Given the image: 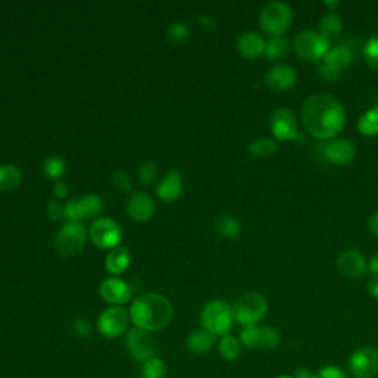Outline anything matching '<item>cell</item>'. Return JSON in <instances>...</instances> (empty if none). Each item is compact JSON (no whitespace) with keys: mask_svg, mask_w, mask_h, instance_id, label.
I'll return each instance as SVG.
<instances>
[{"mask_svg":"<svg viewBox=\"0 0 378 378\" xmlns=\"http://www.w3.org/2000/svg\"><path fill=\"white\" fill-rule=\"evenodd\" d=\"M139 378H142V377H139Z\"/></svg>","mask_w":378,"mask_h":378,"instance_id":"obj_51","label":"cell"},{"mask_svg":"<svg viewBox=\"0 0 378 378\" xmlns=\"http://www.w3.org/2000/svg\"><path fill=\"white\" fill-rule=\"evenodd\" d=\"M325 6L331 9V12H334V9L339 6V2H325Z\"/></svg>","mask_w":378,"mask_h":378,"instance_id":"obj_49","label":"cell"},{"mask_svg":"<svg viewBox=\"0 0 378 378\" xmlns=\"http://www.w3.org/2000/svg\"><path fill=\"white\" fill-rule=\"evenodd\" d=\"M297 80L296 70L290 66H275L274 68H270L265 77L266 86L270 88L272 91L282 92L288 91L290 88L294 86V83Z\"/></svg>","mask_w":378,"mask_h":378,"instance_id":"obj_16","label":"cell"},{"mask_svg":"<svg viewBox=\"0 0 378 378\" xmlns=\"http://www.w3.org/2000/svg\"><path fill=\"white\" fill-rule=\"evenodd\" d=\"M318 74L324 78V80H328V81H339L343 76V71L340 70H335V68H331L328 66H322L320 70H318Z\"/></svg>","mask_w":378,"mask_h":378,"instance_id":"obj_42","label":"cell"},{"mask_svg":"<svg viewBox=\"0 0 378 378\" xmlns=\"http://www.w3.org/2000/svg\"><path fill=\"white\" fill-rule=\"evenodd\" d=\"M242 350V344L240 342V339L234 337V335L226 334L223 337H220L219 340V353L222 358L228 362H233L235 359L240 358Z\"/></svg>","mask_w":378,"mask_h":378,"instance_id":"obj_25","label":"cell"},{"mask_svg":"<svg viewBox=\"0 0 378 378\" xmlns=\"http://www.w3.org/2000/svg\"><path fill=\"white\" fill-rule=\"evenodd\" d=\"M189 36H191V30H189V27L185 23H175L167 29V40L175 46L185 44Z\"/></svg>","mask_w":378,"mask_h":378,"instance_id":"obj_34","label":"cell"},{"mask_svg":"<svg viewBox=\"0 0 378 378\" xmlns=\"http://www.w3.org/2000/svg\"><path fill=\"white\" fill-rule=\"evenodd\" d=\"M317 378H347V374L340 367L327 365L317 372Z\"/></svg>","mask_w":378,"mask_h":378,"instance_id":"obj_40","label":"cell"},{"mask_svg":"<svg viewBox=\"0 0 378 378\" xmlns=\"http://www.w3.org/2000/svg\"><path fill=\"white\" fill-rule=\"evenodd\" d=\"M358 129L364 136H375L378 135V107L368 110L361 116Z\"/></svg>","mask_w":378,"mask_h":378,"instance_id":"obj_30","label":"cell"},{"mask_svg":"<svg viewBox=\"0 0 378 378\" xmlns=\"http://www.w3.org/2000/svg\"><path fill=\"white\" fill-rule=\"evenodd\" d=\"M369 270L372 272V275H378V255L372 256L369 262Z\"/></svg>","mask_w":378,"mask_h":378,"instance_id":"obj_48","label":"cell"},{"mask_svg":"<svg viewBox=\"0 0 378 378\" xmlns=\"http://www.w3.org/2000/svg\"><path fill=\"white\" fill-rule=\"evenodd\" d=\"M88 240L86 228L77 222H67L58 230L55 248L62 257H73L78 255Z\"/></svg>","mask_w":378,"mask_h":378,"instance_id":"obj_6","label":"cell"},{"mask_svg":"<svg viewBox=\"0 0 378 378\" xmlns=\"http://www.w3.org/2000/svg\"><path fill=\"white\" fill-rule=\"evenodd\" d=\"M320 27H321V34L325 36L328 40L332 36H339L343 30V21L342 18L334 14V12H328L327 15H324L320 21Z\"/></svg>","mask_w":378,"mask_h":378,"instance_id":"obj_28","label":"cell"},{"mask_svg":"<svg viewBox=\"0 0 378 378\" xmlns=\"http://www.w3.org/2000/svg\"><path fill=\"white\" fill-rule=\"evenodd\" d=\"M292 23V11L284 2H270L260 12V27L272 37H281Z\"/></svg>","mask_w":378,"mask_h":378,"instance_id":"obj_5","label":"cell"},{"mask_svg":"<svg viewBox=\"0 0 378 378\" xmlns=\"http://www.w3.org/2000/svg\"><path fill=\"white\" fill-rule=\"evenodd\" d=\"M216 344V335L210 331L200 328L193 331L186 339V349L194 354H205L212 352Z\"/></svg>","mask_w":378,"mask_h":378,"instance_id":"obj_21","label":"cell"},{"mask_svg":"<svg viewBox=\"0 0 378 378\" xmlns=\"http://www.w3.org/2000/svg\"><path fill=\"white\" fill-rule=\"evenodd\" d=\"M53 193L58 198H66L68 195V186L64 182H58L53 188Z\"/></svg>","mask_w":378,"mask_h":378,"instance_id":"obj_43","label":"cell"},{"mask_svg":"<svg viewBox=\"0 0 378 378\" xmlns=\"http://www.w3.org/2000/svg\"><path fill=\"white\" fill-rule=\"evenodd\" d=\"M277 378H294L292 375H287V374H284V375H280V377H277Z\"/></svg>","mask_w":378,"mask_h":378,"instance_id":"obj_50","label":"cell"},{"mask_svg":"<svg viewBox=\"0 0 378 378\" xmlns=\"http://www.w3.org/2000/svg\"><path fill=\"white\" fill-rule=\"evenodd\" d=\"M131 315L121 306L105 309L98 318V330L107 339H117L128 331Z\"/></svg>","mask_w":378,"mask_h":378,"instance_id":"obj_9","label":"cell"},{"mask_svg":"<svg viewBox=\"0 0 378 378\" xmlns=\"http://www.w3.org/2000/svg\"><path fill=\"white\" fill-rule=\"evenodd\" d=\"M364 58L371 68L378 70V37H371L367 41L364 48Z\"/></svg>","mask_w":378,"mask_h":378,"instance_id":"obj_36","label":"cell"},{"mask_svg":"<svg viewBox=\"0 0 378 378\" xmlns=\"http://www.w3.org/2000/svg\"><path fill=\"white\" fill-rule=\"evenodd\" d=\"M128 213L136 222L150 220L155 213L154 200L145 193H136L128 203Z\"/></svg>","mask_w":378,"mask_h":378,"instance_id":"obj_18","label":"cell"},{"mask_svg":"<svg viewBox=\"0 0 378 378\" xmlns=\"http://www.w3.org/2000/svg\"><path fill=\"white\" fill-rule=\"evenodd\" d=\"M368 291L374 299H378V275H372L368 281Z\"/></svg>","mask_w":378,"mask_h":378,"instance_id":"obj_44","label":"cell"},{"mask_svg":"<svg viewBox=\"0 0 378 378\" xmlns=\"http://www.w3.org/2000/svg\"><path fill=\"white\" fill-rule=\"evenodd\" d=\"M126 346L136 362L145 364L155 356L157 343L150 331L135 327L126 335Z\"/></svg>","mask_w":378,"mask_h":378,"instance_id":"obj_10","label":"cell"},{"mask_svg":"<svg viewBox=\"0 0 378 378\" xmlns=\"http://www.w3.org/2000/svg\"><path fill=\"white\" fill-rule=\"evenodd\" d=\"M234 320L242 327L257 325L267 312V302L260 292H245L240 296L234 306Z\"/></svg>","mask_w":378,"mask_h":378,"instance_id":"obj_4","label":"cell"},{"mask_svg":"<svg viewBox=\"0 0 378 378\" xmlns=\"http://www.w3.org/2000/svg\"><path fill=\"white\" fill-rule=\"evenodd\" d=\"M240 342L245 347L259 349V343H260V327L259 325L244 327L241 330V332H240Z\"/></svg>","mask_w":378,"mask_h":378,"instance_id":"obj_35","label":"cell"},{"mask_svg":"<svg viewBox=\"0 0 378 378\" xmlns=\"http://www.w3.org/2000/svg\"><path fill=\"white\" fill-rule=\"evenodd\" d=\"M290 52V44L285 37H272L266 41L265 55L267 59H278Z\"/></svg>","mask_w":378,"mask_h":378,"instance_id":"obj_29","label":"cell"},{"mask_svg":"<svg viewBox=\"0 0 378 378\" xmlns=\"http://www.w3.org/2000/svg\"><path fill=\"white\" fill-rule=\"evenodd\" d=\"M113 183L118 188V189H121V191H126V193H128V191H131V189H132V179H131V176L128 175V173H124V172H116L114 175H113Z\"/></svg>","mask_w":378,"mask_h":378,"instance_id":"obj_41","label":"cell"},{"mask_svg":"<svg viewBox=\"0 0 378 378\" xmlns=\"http://www.w3.org/2000/svg\"><path fill=\"white\" fill-rule=\"evenodd\" d=\"M216 230L222 238L233 240L237 238L241 233V223L237 218L230 215H223L216 220Z\"/></svg>","mask_w":378,"mask_h":378,"instance_id":"obj_26","label":"cell"},{"mask_svg":"<svg viewBox=\"0 0 378 378\" xmlns=\"http://www.w3.org/2000/svg\"><path fill=\"white\" fill-rule=\"evenodd\" d=\"M165 374H167V367L164 361L157 358V356L142 364V375H141L142 378H164Z\"/></svg>","mask_w":378,"mask_h":378,"instance_id":"obj_32","label":"cell"},{"mask_svg":"<svg viewBox=\"0 0 378 378\" xmlns=\"http://www.w3.org/2000/svg\"><path fill=\"white\" fill-rule=\"evenodd\" d=\"M302 120L313 138L330 141L344 128L346 113L337 98L330 93H313L303 102Z\"/></svg>","mask_w":378,"mask_h":378,"instance_id":"obj_1","label":"cell"},{"mask_svg":"<svg viewBox=\"0 0 378 378\" xmlns=\"http://www.w3.org/2000/svg\"><path fill=\"white\" fill-rule=\"evenodd\" d=\"M234 321V309L225 300L208 302L201 310L203 328L215 334L216 337L229 334Z\"/></svg>","mask_w":378,"mask_h":378,"instance_id":"obj_3","label":"cell"},{"mask_svg":"<svg viewBox=\"0 0 378 378\" xmlns=\"http://www.w3.org/2000/svg\"><path fill=\"white\" fill-rule=\"evenodd\" d=\"M281 343V334L274 327H260V343L259 349L272 350Z\"/></svg>","mask_w":378,"mask_h":378,"instance_id":"obj_33","label":"cell"},{"mask_svg":"<svg viewBox=\"0 0 378 378\" xmlns=\"http://www.w3.org/2000/svg\"><path fill=\"white\" fill-rule=\"evenodd\" d=\"M270 129L278 141H294L299 138L297 120L288 108H278L270 116Z\"/></svg>","mask_w":378,"mask_h":378,"instance_id":"obj_13","label":"cell"},{"mask_svg":"<svg viewBox=\"0 0 378 378\" xmlns=\"http://www.w3.org/2000/svg\"><path fill=\"white\" fill-rule=\"evenodd\" d=\"M67 219L80 223L85 219H93L102 212V201L98 195H83L73 198L66 204Z\"/></svg>","mask_w":378,"mask_h":378,"instance_id":"obj_12","label":"cell"},{"mask_svg":"<svg viewBox=\"0 0 378 378\" xmlns=\"http://www.w3.org/2000/svg\"><path fill=\"white\" fill-rule=\"evenodd\" d=\"M324 158L335 165H347L356 157V146L346 138L330 139L322 146Z\"/></svg>","mask_w":378,"mask_h":378,"instance_id":"obj_14","label":"cell"},{"mask_svg":"<svg viewBox=\"0 0 378 378\" xmlns=\"http://www.w3.org/2000/svg\"><path fill=\"white\" fill-rule=\"evenodd\" d=\"M349 369L356 378H375L378 375V349L374 346L356 349L349 359Z\"/></svg>","mask_w":378,"mask_h":378,"instance_id":"obj_11","label":"cell"},{"mask_svg":"<svg viewBox=\"0 0 378 378\" xmlns=\"http://www.w3.org/2000/svg\"><path fill=\"white\" fill-rule=\"evenodd\" d=\"M198 23L201 27L204 29H215L216 27V23H215V19L213 18H210V16H205V15H201L198 18Z\"/></svg>","mask_w":378,"mask_h":378,"instance_id":"obj_46","label":"cell"},{"mask_svg":"<svg viewBox=\"0 0 378 378\" xmlns=\"http://www.w3.org/2000/svg\"><path fill=\"white\" fill-rule=\"evenodd\" d=\"M131 251L129 248L126 247H116L113 248L108 256L107 260H105V266H107V270L113 275H120L124 274L128 267L131 266Z\"/></svg>","mask_w":378,"mask_h":378,"instance_id":"obj_22","label":"cell"},{"mask_svg":"<svg viewBox=\"0 0 378 378\" xmlns=\"http://www.w3.org/2000/svg\"><path fill=\"white\" fill-rule=\"evenodd\" d=\"M73 331L78 335V337L86 339V337H89V335L92 334L93 327H92V324H91L89 320H86V318H77L73 322Z\"/></svg>","mask_w":378,"mask_h":378,"instance_id":"obj_39","label":"cell"},{"mask_svg":"<svg viewBox=\"0 0 378 378\" xmlns=\"http://www.w3.org/2000/svg\"><path fill=\"white\" fill-rule=\"evenodd\" d=\"M277 150H278L277 141L270 139V138H265V136L255 139L248 146L250 154L255 157H269L272 154H275Z\"/></svg>","mask_w":378,"mask_h":378,"instance_id":"obj_27","label":"cell"},{"mask_svg":"<svg viewBox=\"0 0 378 378\" xmlns=\"http://www.w3.org/2000/svg\"><path fill=\"white\" fill-rule=\"evenodd\" d=\"M89 237L92 242L102 250H113L118 247L121 237H123V229L111 218H101L96 219L91 228H89Z\"/></svg>","mask_w":378,"mask_h":378,"instance_id":"obj_8","label":"cell"},{"mask_svg":"<svg viewBox=\"0 0 378 378\" xmlns=\"http://www.w3.org/2000/svg\"><path fill=\"white\" fill-rule=\"evenodd\" d=\"M337 267L347 278H361L367 272V260L358 251H344L337 259Z\"/></svg>","mask_w":378,"mask_h":378,"instance_id":"obj_17","label":"cell"},{"mask_svg":"<svg viewBox=\"0 0 378 378\" xmlns=\"http://www.w3.org/2000/svg\"><path fill=\"white\" fill-rule=\"evenodd\" d=\"M294 378H317V372H313L309 368H299L294 372Z\"/></svg>","mask_w":378,"mask_h":378,"instance_id":"obj_45","label":"cell"},{"mask_svg":"<svg viewBox=\"0 0 378 378\" xmlns=\"http://www.w3.org/2000/svg\"><path fill=\"white\" fill-rule=\"evenodd\" d=\"M99 294L107 303L113 306H121L132 299L133 290L128 282L120 278H110L101 284Z\"/></svg>","mask_w":378,"mask_h":378,"instance_id":"obj_15","label":"cell"},{"mask_svg":"<svg viewBox=\"0 0 378 378\" xmlns=\"http://www.w3.org/2000/svg\"><path fill=\"white\" fill-rule=\"evenodd\" d=\"M182 191H183V182L178 170H172L167 173L157 186V195L165 203H172L178 200L182 195Z\"/></svg>","mask_w":378,"mask_h":378,"instance_id":"obj_19","label":"cell"},{"mask_svg":"<svg viewBox=\"0 0 378 378\" xmlns=\"http://www.w3.org/2000/svg\"><path fill=\"white\" fill-rule=\"evenodd\" d=\"M350 61H352V52L347 46H335L330 49L324 56L325 66L340 71H343L350 64Z\"/></svg>","mask_w":378,"mask_h":378,"instance_id":"obj_24","label":"cell"},{"mask_svg":"<svg viewBox=\"0 0 378 378\" xmlns=\"http://www.w3.org/2000/svg\"><path fill=\"white\" fill-rule=\"evenodd\" d=\"M44 172L48 179L58 180L66 173V163L58 155H49L44 163Z\"/></svg>","mask_w":378,"mask_h":378,"instance_id":"obj_31","label":"cell"},{"mask_svg":"<svg viewBox=\"0 0 378 378\" xmlns=\"http://www.w3.org/2000/svg\"><path fill=\"white\" fill-rule=\"evenodd\" d=\"M369 229H371V233L374 234V235H377L378 237V212H375V213H372V216L369 218Z\"/></svg>","mask_w":378,"mask_h":378,"instance_id":"obj_47","label":"cell"},{"mask_svg":"<svg viewBox=\"0 0 378 378\" xmlns=\"http://www.w3.org/2000/svg\"><path fill=\"white\" fill-rule=\"evenodd\" d=\"M23 180V173L14 164L0 165V191L12 193Z\"/></svg>","mask_w":378,"mask_h":378,"instance_id":"obj_23","label":"cell"},{"mask_svg":"<svg viewBox=\"0 0 378 378\" xmlns=\"http://www.w3.org/2000/svg\"><path fill=\"white\" fill-rule=\"evenodd\" d=\"M157 172H158V169H157L155 163H153V161L143 163V164L141 165L139 172H138L141 183H143V185H148V183H151V182L155 179V176H157Z\"/></svg>","mask_w":378,"mask_h":378,"instance_id":"obj_37","label":"cell"},{"mask_svg":"<svg viewBox=\"0 0 378 378\" xmlns=\"http://www.w3.org/2000/svg\"><path fill=\"white\" fill-rule=\"evenodd\" d=\"M48 215L51 218V220L55 222H61L67 219V210H66V204H62L58 200H52L48 204Z\"/></svg>","mask_w":378,"mask_h":378,"instance_id":"obj_38","label":"cell"},{"mask_svg":"<svg viewBox=\"0 0 378 378\" xmlns=\"http://www.w3.org/2000/svg\"><path fill=\"white\" fill-rule=\"evenodd\" d=\"M294 51L305 61H320L330 51V40L318 31L305 30L294 39Z\"/></svg>","mask_w":378,"mask_h":378,"instance_id":"obj_7","label":"cell"},{"mask_svg":"<svg viewBox=\"0 0 378 378\" xmlns=\"http://www.w3.org/2000/svg\"><path fill=\"white\" fill-rule=\"evenodd\" d=\"M237 49L241 53V56L247 59H256L265 53L266 41L257 33H253V31L244 33L240 36L237 41Z\"/></svg>","mask_w":378,"mask_h":378,"instance_id":"obj_20","label":"cell"},{"mask_svg":"<svg viewBox=\"0 0 378 378\" xmlns=\"http://www.w3.org/2000/svg\"><path fill=\"white\" fill-rule=\"evenodd\" d=\"M129 315L136 328L153 332L165 328L172 322L173 306L161 294L148 292L132 303Z\"/></svg>","mask_w":378,"mask_h":378,"instance_id":"obj_2","label":"cell"}]
</instances>
